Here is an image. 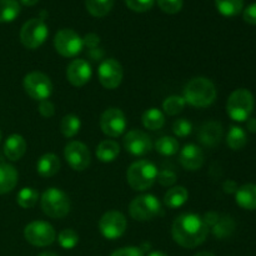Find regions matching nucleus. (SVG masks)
Returning <instances> with one entry per match:
<instances>
[{
	"mask_svg": "<svg viewBox=\"0 0 256 256\" xmlns=\"http://www.w3.org/2000/svg\"><path fill=\"white\" fill-rule=\"evenodd\" d=\"M209 226L202 216L192 212L179 215L172 222V235L174 242L185 249L200 246L206 240Z\"/></svg>",
	"mask_w": 256,
	"mask_h": 256,
	"instance_id": "f257e3e1",
	"label": "nucleus"
},
{
	"mask_svg": "<svg viewBox=\"0 0 256 256\" xmlns=\"http://www.w3.org/2000/svg\"><path fill=\"white\" fill-rule=\"evenodd\" d=\"M216 88L208 78L198 76L190 80L184 88L185 102L194 108H208L216 99Z\"/></svg>",
	"mask_w": 256,
	"mask_h": 256,
	"instance_id": "f03ea898",
	"label": "nucleus"
},
{
	"mask_svg": "<svg viewBox=\"0 0 256 256\" xmlns=\"http://www.w3.org/2000/svg\"><path fill=\"white\" fill-rule=\"evenodd\" d=\"M158 168L149 160H138L132 162L126 172L128 184L132 190L145 192L155 184L158 179Z\"/></svg>",
	"mask_w": 256,
	"mask_h": 256,
	"instance_id": "7ed1b4c3",
	"label": "nucleus"
},
{
	"mask_svg": "<svg viewBox=\"0 0 256 256\" xmlns=\"http://www.w3.org/2000/svg\"><path fill=\"white\" fill-rule=\"evenodd\" d=\"M254 106V95L248 89H236L228 99L226 112L234 122H242L250 119Z\"/></svg>",
	"mask_w": 256,
	"mask_h": 256,
	"instance_id": "20e7f679",
	"label": "nucleus"
},
{
	"mask_svg": "<svg viewBox=\"0 0 256 256\" xmlns=\"http://www.w3.org/2000/svg\"><path fill=\"white\" fill-rule=\"evenodd\" d=\"M42 209L45 215L52 219H62L70 212V199L62 190L49 188L42 195Z\"/></svg>",
	"mask_w": 256,
	"mask_h": 256,
	"instance_id": "39448f33",
	"label": "nucleus"
},
{
	"mask_svg": "<svg viewBox=\"0 0 256 256\" xmlns=\"http://www.w3.org/2000/svg\"><path fill=\"white\" fill-rule=\"evenodd\" d=\"M129 212L136 222H150L162 214V202L152 194L139 195L130 202Z\"/></svg>",
	"mask_w": 256,
	"mask_h": 256,
	"instance_id": "423d86ee",
	"label": "nucleus"
},
{
	"mask_svg": "<svg viewBox=\"0 0 256 256\" xmlns=\"http://www.w3.org/2000/svg\"><path fill=\"white\" fill-rule=\"evenodd\" d=\"M25 92L36 102L48 100L52 94V82L48 75L40 72H32L25 75L22 80Z\"/></svg>",
	"mask_w": 256,
	"mask_h": 256,
	"instance_id": "0eeeda50",
	"label": "nucleus"
},
{
	"mask_svg": "<svg viewBox=\"0 0 256 256\" xmlns=\"http://www.w3.org/2000/svg\"><path fill=\"white\" fill-rule=\"evenodd\" d=\"M49 29L42 19H30L25 22L20 30V42L26 49H38L48 39Z\"/></svg>",
	"mask_w": 256,
	"mask_h": 256,
	"instance_id": "6e6552de",
	"label": "nucleus"
},
{
	"mask_svg": "<svg viewBox=\"0 0 256 256\" xmlns=\"http://www.w3.org/2000/svg\"><path fill=\"white\" fill-rule=\"evenodd\" d=\"M24 238L29 244L34 246L45 248L55 242L56 232L49 222L38 220V222H32L25 226Z\"/></svg>",
	"mask_w": 256,
	"mask_h": 256,
	"instance_id": "1a4fd4ad",
	"label": "nucleus"
},
{
	"mask_svg": "<svg viewBox=\"0 0 256 256\" xmlns=\"http://www.w3.org/2000/svg\"><path fill=\"white\" fill-rule=\"evenodd\" d=\"M55 50L64 58H75L84 48L82 38L72 29H62L54 38Z\"/></svg>",
	"mask_w": 256,
	"mask_h": 256,
	"instance_id": "9d476101",
	"label": "nucleus"
},
{
	"mask_svg": "<svg viewBox=\"0 0 256 256\" xmlns=\"http://www.w3.org/2000/svg\"><path fill=\"white\" fill-rule=\"evenodd\" d=\"M128 222L124 214L116 210L108 212L100 218L99 230L102 236L108 240H116L126 232Z\"/></svg>",
	"mask_w": 256,
	"mask_h": 256,
	"instance_id": "9b49d317",
	"label": "nucleus"
},
{
	"mask_svg": "<svg viewBox=\"0 0 256 256\" xmlns=\"http://www.w3.org/2000/svg\"><path fill=\"white\" fill-rule=\"evenodd\" d=\"M126 118L118 108H109L100 118V129L106 136L118 138L126 130Z\"/></svg>",
	"mask_w": 256,
	"mask_h": 256,
	"instance_id": "f8f14e48",
	"label": "nucleus"
},
{
	"mask_svg": "<svg viewBox=\"0 0 256 256\" xmlns=\"http://www.w3.org/2000/svg\"><path fill=\"white\" fill-rule=\"evenodd\" d=\"M122 76H124V70H122V64L118 60L105 59L102 62L98 69V78L99 82L105 89L114 90L122 84Z\"/></svg>",
	"mask_w": 256,
	"mask_h": 256,
	"instance_id": "ddd939ff",
	"label": "nucleus"
},
{
	"mask_svg": "<svg viewBox=\"0 0 256 256\" xmlns=\"http://www.w3.org/2000/svg\"><path fill=\"white\" fill-rule=\"evenodd\" d=\"M64 156L69 166L75 172H84L92 162L89 148L80 142H70L65 146Z\"/></svg>",
	"mask_w": 256,
	"mask_h": 256,
	"instance_id": "4468645a",
	"label": "nucleus"
},
{
	"mask_svg": "<svg viewBox=\"0 0 256 256\" xmlns=\"http://www.w3.org/2000/svg\"><path fill=\"white\" fill-rule=\"evenodd\" d=\"M124 148L134 156H142L152 152V142L146 132L142 130H130L124 136Z\"/></svg>",
	"mask_w": 256,
	"mask_h": 256,
	"instance_id": "2eb2a0df",
	"label": "nucleus"
},
{
	"mask_svg": "<svg viewBox=\"0 0 256 256\" xmlns=\"http://www.w3.org/2000/svg\"><path fill=\"white\" fill-rule=\"evenodd\" d=\"M92 76V65L84 59H74L66 68V79L72 86H84Z\"/></svg>",
	"mask_w": 256,
	"mask_h": 256,
	"instance_id": "dca6fc26",
	"label": "nucleus"
},
{
	"mask_svg": "<svg viewBox=\"0 0 256 256\" xmlns=\"http://www.w3.org/2000/svg\"><path fill=\"white\" fill-rule=\"evenodd\" d=\"M179 162L185 170L196 172L204 164V152L198 145L188 144L180 150Z\"/></svg>",
	"mask_w": 256,
	"mask_h": 256,
	"instance_id": "f3484780",
	"label": "nucleus"
},
{
	"mask_svg": "<svg viewBox=\"0 0 256 256\" xmlns=\"http://www.w3.org/2000/svg\"><path fill=\"white\" fill-rule=\"evenodd\" d=\"M199 140L204 145L210 148L216 146L222 138V126L218 122H208L200 128Z\"/></svg>",
	"mask_w": 256,
	"mask_h": 256,
	"instance_id": "a211bd4d",
	"label": "nucleus"
},
{
	"mask_svg": "<svg viewBox=\"0 0 256 256\" xmlns=\"http://www.w3.org/2000/svg\"><path fill=\"white\" fill-rule=\"evenodd\" d=\"M26 152V142L19 134H12L4 142V154L12 162H18Z\"/></svg>",
	"mask_w": 256,
	"mask_h": 256,
	"instance_id": "6ab92c4d",
	"label": "nucleus"
},
{
	"mask_svg": "<svg viewBox=\"0 0 256 256\" xmlns=\"http://www.w3.org/2000/svg\"><path fill=\"white\" fill-rule=\"evenodd\" d=\"M62 168L60 159L55 154H44L36 162V172L42 178H52L58 174Z\"/></svg>",
	"mask_w": 256,
	"mask_h": 256,
	"instance_id": "aec40b11",
	"label": "nucleus"
},
{
	"mask_svg": "<svg viewBox=\"0 0 256 256\" xmlns=\"http://www.w3.org/2000/svg\"><path fill=\"white\" fill-rule=\"evenodd\" d=\"M16 169L10 164H0V195L8 194L18 184Z\"/></svg>",
	"mask_w": 256,
	"mask_h": 256,
	"instance_id": "412c9836",
	"label": "nucleus"
},
{
	"mask_svg": "<svg viewBox=\"0 0 256 256\" xmlns=\"http://www.w3.org/2000/svg\"><path fill=\"white\" fill-rule=\"evenodd\" d=\"M235 200L245 210H256V185L245 184L236 190Z\"/></svg>",
	"mask_w": 256,
	"mask_h": 256,
	"instance_id": "4be33fe9",
	"label": "nucleus"
},
{
	"mask_svg": "<svg viewBox=\"0 0 256 256\" xmlns=\"http://www.w3.org/2000/svg\"><path fill=\"white\" fill-rule=\"evenodd\" d=\"M189 199V192L184 186H174L164 195V205L169 209H178L182 206Z\"/></svg>",
	"mask_w": 256,
	"mask_h": 256,
	"instance_id": "5701e85b",
	"label": "nucleus"
},
{
	"mask_svg": "<svg viewBox=\"0 0 256 256\" xmlns=\"http://www.w3.org/2000/svg\"><path fill=\"white\" fill-rule=\"evenodd\" d=\"M120 146L115 140H102L96 148V156L102 162H112L119 156Z\"/></svg>",
	"mask_w": 256,
	"mask_h": 256,
	"instance_id": "b1692460",
	"label": "nucleus"
},
{
	"mask_svg": "<svg viewBox=\"0 0 256 256\" xmlns=\"http://www.w3.org/2000/svg\"><path fill=\"white\" fill-rule=\"evenodd\" d=\"M142 122L144 128L148 130H160L165 124V115L162 110L156 109V108H150L146 112L142 114Z\"/></svg>",
	"mask_w": 256,
	"mask_h": 256,
	"instance_id": "393cba45",
	"label": "nucleus"
},
{
	"mask_svg": "<svg viewBox=\"0 0 256 256\" xmlns=\"http://www.w3.org/2000/svg\"><path fill=\"white\" fill-rule=\"evenodd\" d=\"M215 6L222 16L232 18L242 12L244 0H215Z\"/></svg>",
	"mask_w": 256,
	"mask_h": 256,
	"instance_id": "a878e982",
	"label": "nucleus"
},
{
	"mask_svg": "<svg viewBox=\"0 0 256 256\" xmlns=\"http://www.w3.org/2000/svg\"><path fill=\"white\" fill-rule=\"evenodd\" d=\"M20 14L18 0H0V22H14Z\"/></svg>",
	"mask_w": 256,
	"mask_h": 256,
	"instance_id": "bb28decb",
	"label": "nucleus"
},
{
	"mask_svg": "<svg viewBox=\"0 0 256 256\" xmlns=\"http://www.w3.org/2000/svg\"><path fill=\"white\" fill-rule=\"evenodd\" d=\"M115 0H85L86 10L95 18H102L112 12Z\"/></svg>",
	"mask_w": 256,
	"mask_h": 256,
	"instance_id": "cd10ccee",
	"label": "nucleus"
},
{
	"mask_svg": "<svg viewBox=\"0 0 256 256\" xmlns=\"http://www.w3.org/2000/svg\"><path fill=\"white\" fill-rule=\"evenodd\" d=\"M82 128L80 118L74 114H68L60 122V132L65 138H74Z\"/></svg>",
	"mask_w": 256,
	"mask_h": 256,
	"instance_id": "c85d7f7f",
	"label": "nucleus"
},
{
	"mask_svg": "<svg viewBox=\"0 0 256 256\" xmlns=\"http://www.w3.org/2000/svg\"><path fill=\"white\" fill-rule=\"evenodd\" d=\"M226 142L230 149L242 150L248 142L246 132L240 126H232L228 132Z\"/></svg>",
	"mask_w": 256,
	"mask_h": 256,
	"instance_id": "c756f323",
	"label": "nucleus"
},
{
	"mask_svg": "<svg viewBox=\"0 0 256 256\" xmlns=\"http://www.w3.org/2000/svg\"><path fill=\"white\" fill-rule=\"evenodd\" d=\"M155 150L164 156H172L179 152V142L172 136H162L155 142Z\"/></svg>",
	"mask_w": 256,
	"mask_h": 256,
	"instance_id": "7c9ffc66",
	"label": "nucleus"
},
{
	"mask_svg": "<svg viewBox=\"0 0 256 256\" xmlns=\"http://www.w3.org/2000/svg\"><path fill=\"white\" fill-rule=\"evenodd\" d=\"M39 199V192L34 188H22L16 195V202L22 209H30L34 206Z\"/></svg>",
	"mask_w": 256,
	"mask_h": 256,
	"instance_id": "2f4dec72",
	"label": "nucleus"
},
{
	"mask_svg": "<svg viewBox=\"0 0 256 256\" xmlns=\"http://www.w3.org/2000/svg\"><path fill=\"white\" fill-rule=\"evenodd\" d=\"M185 105H186V102H185L184 98L179 96V95H172L164 100L162 109H164L165 114L174 116V115L180 114L184 110Z\"/></svg>",
	"mask_w": 256,
	"mask_h": 256,
	"instance_id": "473e14b6",
	"label": "nucleus"
},
{
	"mask_svg": "<svg viewBox=\"0 0 256 256\" xmlns=\"http://www.w3.org/2000/svg\"><path fill=\"white\" fill-rule=\"evenodd\" d=\"M58 242L65 250H72L79 242V235L72 229H64L58 234Z\"/></svg>",
	"mask_w": 256,
	"mask_h": 256,
	"instance_id": "72a5a7b5",
	"label": "nucleus"
},
{
	"mask_svg": "<svg viewBox=\"0 0 256 256\" xmlns=\"http://www.w3.org/2000/svg\"><path fill=\"white\" fill-rule=\"evenodd\" d=\"M192 124L186 119H178L172 124V132L179 138H186L192 134Z\"/></svg>",
	"mask_w": 256,
	"mask_h": 256,
	"instance_id": "f704fd0d",
	"label": "nucleus"
},
{
	"mask_svg": "<svg viewBox=\"0 0 256 256\" xmlns=\"http://www.w3.org/2000/svg\"><path fill=\"white\" fill-rule=\"evenodd\" d=\"M160 9L166 14H178L182 9L184 0H156Z\"/></svg>",
	"mask_w": 256,
	"mask_h": 256,
	"instance_id": "c9c22d12",
	"label": "nucleus"
},
{
	"mask_svg": "<svg viewBox=\"0 0 256 256\" xmlns=\"http://www.w3.org/2000/svg\"><path fill=\"white\" fill-rule=\"evenodd\" d=\"M125 4L135 12H149L155 4V0H125Z\"/></svg>",
	"mask_w": 256,
	"mask_h": 256,
	"instance_id": "e433bc0d",
	"label": "nucleus"
},
{
	"mask_svg": "<svg viewBox=\"0 0 256 256\" xmlns=\"http://www.w3.org/2000/svg\"><path fill=\"white\" fill-rule=\"evenodd\" d=\"M212 228H214L215 236L224 239V238L229 236L232 230H234V222L232 220H224V222L218 220V222Z\"/></svg>",
	"mask_w": 256,
	"mask_h": 256,
	"instance_id": "4c0bfd02",
	"label": "nucleus"
},
{
	"mask_svg": "<svg viewBox=\"0 0 256 256\" xmlns=\"http://www.w3.org/2000/svg\"><path fill=\"white\" fill-rule=\"evenodd\" d=\"M156 180L162 186H172L176 182V175L172 170H162V172H159Z\"/></svg>",
	"mask_w": 256,
	"mask_h": 256,
	"instance_id": "58836bf2",
	"label": "nucleus"
},
{
	"mask_svg": "<svg viewBox=\"0 0 256 256\" xmlns=\"http://www.w3.org/2000/svg\"><path fill=\"white\" fill-rule=\"evenodd\" d=\"M110 256H144V252L136 246H126L115 250Z\"/></svg>",
	"mask_w": 256,
	"mask_h": 256,
	"instance_id": "ea45409f",
	"label": "nucleus"
},
{
	"mask_svg": "<svg viewBox=\"0 0 256 256\" xmlns=\"http://www.w3.org/2000/svg\"><path fill=\"white\" fill-rule=\"evenodd\" d=\"M39 112L42 116L44 118H52V115L55 114V105L50 102L49 99L48 100H42V102H39Z\"/></svg>",
	"mask_w": 256,
	"mask_h": 256,
	"instance_id": "a19ab883",
	"label": "nucleus"
},
{
	"mask_svg": "<svg viewBox=\"0 0 256 256\" xmlns=\"http://www.w3.org/2000/svg\"><path fill=\"white\" fill-rule=\"evenodd\" d=\"M242 18L248 24L256 25V2L250 4L242 12Z\"/></svg>",
	"mask_w": 256,
	"mask_h": 256,
	"instance_id": "79ce46f5",
	"label": "nucleus"
},
{
	"mask_svg": "<svg viewBox=\"0 0 256 256\" xmlns=\"http://www.w3.org/2000/svg\"><path fill=\"white\" fill-rule=\"evenodd\" d=\"M82 40H84V45H86L88 48H92V49L99 44V36L96 34H92V32L88 34Z\"/></svg>",
	"mask_w": 256,
	"mask_h": 256,
	"instance_id": "37998d69",
	"label": "nucleus"
},
{
	"mask_svg": "<svg viewBox=\"0 0 256 256\" xmlns=\"http://www.w3.org/2000/svg\"><path fill=\"white\" fill-rule=\"evenodd\" d=\"M248 129L252 132H256V119H248Z\"/></svg>",
	"mask_w": 256,
	"mask_h": 256,
	"instance_id": "c03bdc74",
	"label": "nucleus"
},
{
	"mask_svg": "<svg viewBox=\"0 0 256 256\" xmlns=\"http://www.w3.org/2000/svg\"><path fill=\"white\" fill-rule=\"evenodd\" d=\"M38 2H39V0H20V2L24 5H26V6H32V5L36 4Z\"/></svg>",
	"mask_w": 256,
	"mask_h": 256,
	"instance_id": "a18cd8bd",
	"label": "nucleus"
},
{
	"mask_svg": "<svg viewBox=\"0 0 256 256\" xmlns=\"http://www.w3.org/2000/svg\"><path fill=\"white\" fill-rule=\"evenodd\" d=\"M194 256H215L212 252H198V254H195Z\"/></svg>",
	"mask_w": 256,
	"mask_h": 256,
	"instance_id": "49530a36",
	"label": "nucleus"
},
{
	"mask_svg": "<svg viewBox=\"0 0 256 256\" xmlns=\"http://www.w3.org/2000/svg\"><path fill=\"white\" fill-rule=\"evenodd\" d=\"M148 256H168V255L165 254V252H150Z\"/></svg>",
	"mask_w": 256,
	"mask_h": 256,
	"instance_id": "de8ad7c7",
	"label": "nucleus"
},
{
	"mask_svg": "<svg viewBox=\"0 0 256 256\" xmlns=\"http://www.w3.org/2000/svg\"><path fill=\"white\" fill-rule=\"evenodd\" d=\"M38 256H58V255L54 254V252H42V254H39Z\"/></svg>",
	"mask_w": 256,
	"mask_h": 256,
	"instance_id": "09e8293b",
	"label": "nucleus"
},
{
	"mask_svg": "<svg viewBox=\"0 0 256 256\" xmlns=\"http://www.w3.org/2000/svg\"><path fill=\"white\" fill-rule=\"evenodd\" d=\"M2 130H0V142H2Z\"/></svg>",
	"mask_w": 256,
	"mask_h": 256,
	"instance_id": "8fccbe9b",
	"label": "nucleus"
}]
</instances>
